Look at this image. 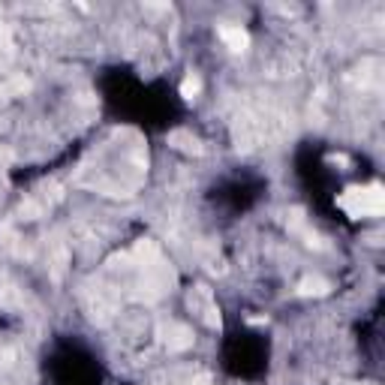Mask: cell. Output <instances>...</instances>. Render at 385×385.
I'll return each mask as SVG.
<instances>
[{
  "label": "cell",
  "instance_id": "5",
  "mask_svg": "<svg viewBox=\"0 0 385 385\" xmlns=\"http://www.w3.org/2000/svg\"><path fill=\"white\" fill-rule=\"evenodd\" d=\"M328 292V283L319 277H307L301 280V295H325Z\"/></svg>",
  "mask_w": 385,
  "mask_h": 385
},
{
  "label": "cell",
  "instance_id": "2",
  "mask_svg": "<svg viewBox=\"0 0 385 385\" xmlns=\"http://www.w3.org/2000/svg\"><path fill=\"white\" fill-rule=\"evenodd\" d=\"M220 40L232 48V51H244L250 45V36L244 33L241 28H220Z\"/></svg>",
  "mask_w": 385,
  "mask_h": 385
},
{
  "label": "cell",
  "instance_id": "3",
  "mask_svg": "<svg viewBox=\"0 0 385 385\" xmlns=\"http://www.w3.org/2000/svg\"><path fill=\"white\" fill-rule=\"evenodd\" d=\"M169 142L172 145H178L181 151H192V153H202V145H199V139L196 136H190V133H184V130H175L172 136H169Z\"/></svg>",
  "mask_w": 385,
  "mask_h": 385
},
{
  "label": "cell",
  "instance_id": "1",
  "mask_svg": "<svg viewBox=\"0 0 385 385\" xmlns=\"http://www.w3.org/2000/svg\"><path fill=\"white\" fill-rule=\"evenodd\" d=\"M340 205L352 217H367V214H379L382 211V190L379 184H370V187H352L346 190V196L340 199Z\"/></svg>",
  "mask_w": 385,
  "mask_h": 385
},
{
  "label": "cell",
  "instance_id": "4",
  "mask_svg": "<svg viewBox=\"0 0 385 385\" xmlns=\"http://www.w3.org/2000/svg\"><path fill=\"white\" fill-rule=\"evenodd\" d=\"M199 91H202V82H199V75H187V79L181 82V97L184 99H196L199 97Z\"/></svg>",
  "mask_w": 385,
  "mask_h": 385
}]
</instances>
